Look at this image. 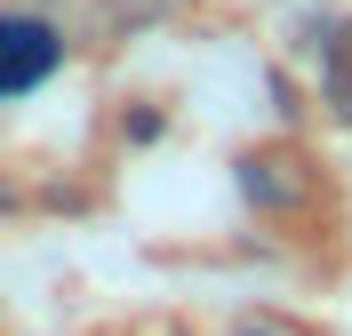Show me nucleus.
Returning a JSON list of instances; mask_svg holds the SVG:
<instances>
[{"label": "nucleus", "instance_id": "nucleus-2", "mask_svg": "<svg viewBox=\"0 0 352 336\" xmlns=\"http://www.w3.org/2000/svg\"><path fill=\"white\" fill-rule=\"evenodd\" d=\"M329 112L352 120V56H344V48H329Z\"/></svg>", "mask_w": 352, "mask_h": 336}, {"label": "nucleus", "instance_id": "nucleus-1", "mask_svg": "<svg viewBox=\"0 0 352 336\" xmlns=\"http://www.w3.org/2000/svg\"><path fill=\"white\" fill-rule=\"evenodd\" d=\"M56 65H65L56 16H0V104L24 96V89H41Z\"/></svg>", "mask_w": 352, "mask_h": 336}, {"label": "nucleus", "instance_id": "nucleus-3", "mask_svg": "<svg viewBox=\"0 0 352 336\" xmlns=\"http://www.w3.org/2000/svg\"><path fill=\"white\" fill-rule=\"evenodd\" d=\"M232 336H305V328H288L280 313H241V320H232Z\"/></svg>", "mask_w": 352, "mask_h": 336}]
</instances>
